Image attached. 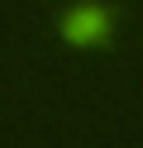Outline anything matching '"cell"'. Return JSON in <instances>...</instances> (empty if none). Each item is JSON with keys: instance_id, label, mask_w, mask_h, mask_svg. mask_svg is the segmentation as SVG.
Wrapping results in <instances>:
<instances>
[{"instance_id": "6da1fadb", "label": "cell", "mask_w": 143, "mask_h": 148, "mask_svg": "<svg viewBox=\"0 0 143 148\" xmlns=\"http://www.w3.org/2000/svg\"><path fill=\"white\" fill-rule=\"evenodd\" d=\"M105 29H110V19H105L100 10H76V14H67V38H72V43H100Z\"/></svg>"}]
</instances>
